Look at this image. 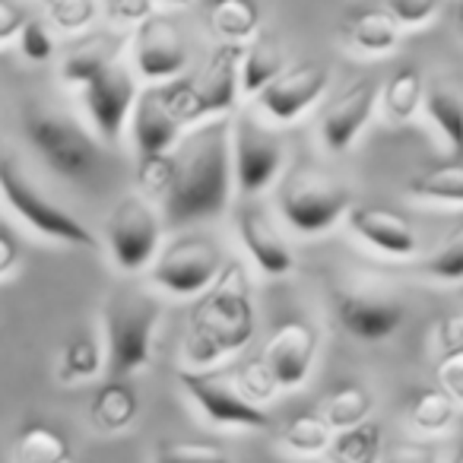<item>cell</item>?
<instances>
[{"label": "cell", "instance_id": "8d00e7d4", "mask_svg": "<svg viewBox=\"0 0 463 463\" xmlns=\"http://www.w3.org/2000/svg\"><path fill=\"white\" fill-rule=\"evenodd\" d=\"M153 463H235L229 450L206 441H162Z\"/></svg>", "mask_w": 463, "mask_h": 463}, {"label": "cell", "instance_id": "f1b7e54d", "mask_svg": "<svg viewBox=\"0 0 463 463\" xmlns=\"http://www.w3.org/2000/svg\"><path fill=\"white\" fill-rule=\"evenodd\" d=\"M353 48L365 54H387L397 48L400 42V26L384 14V10H362L349 20L346 29Z\"/></svg>", "mask_w": 463, "mask_h": 463}, {"label": "cell", "instance_id": "1f68e13d", "mask_svg": "<svg viewBox=\"0 0 463 463\" xmlns=\"http://www.w3.org/2000/svg\"><path fill=\"white\" fill-rule=\"evenodd\" d=\"M422 96H425L422 73H419L416 67H403V71H397L384 83L378 102L384 105L387 118H393V121H410L419 111V105H422Z\"/></svg>", "mask_w": 463, "mask_h": 463}, {"label": "cell", "instance_id": "ee69618b", "mask_svg": "<svg viewBox=\"0 0 463 463\" xmlns=\"http://www.w3.org/2000/svg\"><path fill=\"white\" fill-rule=\"evenodd\" d=\"M381 463H438V448L429 441H400L381 454Z\"/></svg>", "mask_w": 463, "mask_h": 463}, {"label": "cell", "instance_id": "7a4b0ae2", "mask_svg": "<svg viewBox=\"0 0 463 463\" xmlns=\"http://www.w3.org/2000/svg\"><path fill=\"white\" fill-rule=\"evenodd\" d=\"M258 315L251 302V283L239 260H225L219 277L197 296L187 317L184 368H213L241 353L254 340Z\"/></svg>", "mask_w": 463, "mask_h": 463}, {"label": "cell", "instance_id": "e0dca14e", "mask_svg": "<svg viewBox=\"0 0 463 463\" xmlns=\"http://www.w3.org/2000/svg\"><path fill=\"white\" fill-rule=\"evenodd\" d=\"M245 45H219L210 54L200 77H194V105H197V124L210 118H229V111L239 105V61Z\"/></svg>", "mask_w": 463, "mask_h": 463}, {"label": "cell", "instance_id": "c3c4849f", "mask_svg": "<svg viewBox=\"0 0 463 463\" xmlns=\"http://www.w3.org/2000/svg\"><path fill=\"white\" fill-rule=\"evenodd\" d=\"M448 463H463V441L454 448V454H450V460Z\"/></svg>", "mask_w": 463, "mask_h": 463}, {"label": "cell", "instance_id": "30bf717a", "mask_svg": "<svg viewBox=\"0 0 463 463\" xmlns=\"http://www.w3.org/2000/svg\"><path fill=\"white\" fill-rule=\"evenodd\" d=\"M283 140L254 115L232 121V184L245 197L267 191L283 172Z\"/></svg>", "mask_w": 463, "mask_h": 463}, {"label": "cell", "instance_id": "6da1fadb", "mask_svg": "<svg viewBox=\"0 0 463 463\" xmlns=\"http://www.w3.org/2000/svg\"><path fill=\"white\" fill-rule=\"evenodd\" d=\"M175 175L162 197V222L181 225L216 219L232 197V121L210 118L194 124L172 149Z\"/></svg>", "mask_w": 463, "mask_h": 463}, {"label": "cell", "instance_id": "681fc988", "mask_svg": "<svg viewBox=\"0 0 463 463\" xmlns=\"http://www.w3.org/2000/svg\"><path fill=\"white\" fill-rule=\"evenodd\" d=\"M165 7H191V0H162Z\"/></svg>", "mask_w": 463, "mask_h": 463}, {"label": "cell", "instance_id": "9c48e42d", "mask_svg": "<svg viewBox=\"0 0 463 463\" xmlns=\"http://www.w3.org/2000/svg\"><path fill=\"white\" fill-rule=\"evenodd\" d=\"M178 384L194 400L200 416L219 429H248L260 431L270 429V416L264 406H254L251 400L241 397L235 387V378L229 372H213V368H181Z\"/></svg>", "mask_w": 463, "mask_h": 463}, {"label": "cell", "instance_id": "4fadbf2b", "mask_svg": "<svg viewBox=\"0 0 463 463\" xmlns=\"http://www.w3.org/2000/svg\"><path fill=\"white\" fill-rule=\"evenodd\" d=\"M130 140H134L137 156H156L175 149V143L184 134V118L175 102L172 80L168 83H156L137 92L134 109L128 118Z\"/></svg>", "mask_w": 463, "mask_h": 463}, {"label": "cell", "instance_id": "d6a6232c", "mask_svg": "<svg viewBox=\"0 0 463 463\" xmlns=\"http://www.w3.org/2000/svg\"><path fill=\"white\" fill-rule=\"evenodd\" d=\"M372 410H374L372 391H365L362 384H343L327 397L321 416L334 431H343V429H353V425H362L372 416Z\"/></svg>", "mask_w": 463, "mask_h": 463}, {"label": "cell", "instance_id": "bcb514c9", "mask_svg": "<svg viewBox=\"0 0 463 463\" xmlns=\"http://www.w3.org/2000/svg\"><path fill=\"white\" fill-rule=\"evenodd\" d=\"M23 23H26V14L16 7L14 0H0V45L16 42V33L23 29Z\"/></svg>", "mask_w": 463, "mask_h": 463}, {"label": "cell", "instance_id": "7dc6e473", "mask_svg": "<svg viewBox=\"0 0 463 463\" xmlns=\"http://www.w3.org/2000/svg\"><path fill=\"white\" fill-rule=\"evenodd\" d=\"M20 258H23L20 241H16L7 229H0V279H7L10 273L20 267Z\"/></svg>", "mask_w": 463, "mask_h": 463}, {"label": "cell", "instance_id": "f35d334b", "mask_svg": "<svg viewBox=\"0 0 463 463\" xmlns=\"http://www.w3.org/2000/svg\"><path fill=\"white\" fill-rule=\"evenodd\" d=\"M16 45H20V54L29 61V64H48V61L54 58V52H58L52 26L42 20L23 23V29L16 33Z\"/></svg>", "mask_w": 463, "mask_h": 463}, {"label": "cell", "instance_id": "60d3db41", "mask_svg": "<svg viewBox=\"0 0 463 463\" xmlns=\"http://www.w3.org/2000/svg\"><path fill=\"white\" fill-rule=\"evenodd\" d=\"M441 10V0H384V14L397 26H425Z\"/></svg>", "mask_w": 463, "mask_h": 463}, {"label": "cell", "instance_id": "8992f818", "mask_svg": "<svg viewBox=\"0 0 463 463\" xmlns=\"http://www.w3.org/2000/svg\"><path fill=\"white\" fill-rule=\"evenodd\" d=\"M23 134H26L29 146L35 149L42 162L52 168L54 175L67 181H83L102 162V149H99L96 137L73 121L71 115L48 109H33L23 118Z\"/></svg>", "mask_w": 463, "mask_h": 463}, {"label": "cell", "instance_id": "484cf974", "mask_svg": "<svg viewBox=\"0 0 463 463\" xmlns=\"http://www.w3.org/2000/svg\"><path fill=\"white\" fill-rule=\"evenodd\" d=\"M381 454H384V431L374 419L334 431L327 450H324L327 463H381Z\"/></svg>", "mask_w": 463, "mask_h": 463}, {"label": "cell", "instance_id": "e575fe53", "mask_svg": "<svg viewBox=\"0 0 463 463\" xmlns=\"http://www.w3.org/2000/svg\"><path fill=\"white\" fill-rule=\"evenodd\" d=\"M172 175H175V156L168 153H156V156H137V187L146 200L165 197L168 187H172Z\"/></svg>", "mask_w": 463, "mask_h": 463}, {"label": "cell", "instance_id": "603a6c76", "mask_svg": "<svg viewBox=\"0 0 463 463\" xmlns=\"http://www.w3.org/2000/svg\"><path fill=\"white\" fill-rule=\"evenodd\" d=\"M286 52L279 45L277 35L258 33L248 48H241V61H239V86L241 96H258L270 80H277L286 71Z\"/></svg>", "mask_w": 463, "mask_h": 463}, {"label": "cell", "instance_id": "4dcf8cb0", "mask_svg": "<svg viewBox=\"0 0 463 463\" xmlns=\"http://www.w3.org/2000/svg\"><path fill=\"white\" fill-rule=\"evenodd\" d=\"M406 416H410V425L422 435H438V431L450 429L457 416V403L438 387H422L410 397V406H406Z\"/></svg>", "mask_w": 463, "mask_h": 463}, {"label": "cell", "instance_id": "7402d4cb", "mask_svg": "<svg viewBox=\"0 0 463 463\" xmlns=\"http://www.w3.org/2000/svg\"><path fill=\"white\" fill-rule=\"evenodd\" d=\"M140 412V397L130 378H109L90 400V422L102 435H118L130 429Z\"/></svg>", "mask_w": 463, "mask_h": 463}, {"label": "cell", "instance_id": "836d02e7", "mask_svg": "<svg viewBox=\"0 0 463 463\" xmlns=\"http://www.w3.org/2000/svg\"><path fill=\"white\" fill-rule=\"evenodd\" d=\"M330 438H334V429L324 422L321 412H302V416H296V419L286 422L279 441H283V448L292 450V454L317 457V454L327 450Z\"/></svg>", "mask_w": 463, "mask_h": 463}, {"label": "cell", "instance_id": "b9f144b4", "mask_svg": "<svg viewBox=\"0 0 463 463\" xmlns=\"http://www.w3.org/2000/svg\"><path fill=\"white\" fill-rule=\"evenodd\" d=\"M109 16V23L121 29H134L140 26L146 16L156 14V0H99Z\"/></svg>", "mask_w": 463, "mask_h": 463}, {"label": "cell", "instance_id": "d590c367", "mask_svg": "<svg viewBox=\"0 0 463 463\" xmlns=\"http://www.w3.org/2000/svg\"><path fill=\"white\" fill-rule=\"evenodd\" d=\"M422 270L431 279H441V283H460L463 279V225L454 229L448 239L441 241L438 251H431V258H425Z\"/></svg>", "mask_w": 463, "mask_h": 463}, {"label": "cell", "instance_id": "f546056e", "mask_svg": "<svg viewBox=\"0 0 463 463\" xmlns=\"http://www.w3.org/2000/svg\"><path fill=\"white\" fill-rule=\"evenodd\" d=\"M406 191L412 197L438 200V203H463V159L441 162V165H431L425 172L412 175Z\"/></svg>", "mask_w": 463, "mask_h": 463}, {"label": "cell", "instance_id": "74e56055", "mask_svg": "<svg viewBox=\"0 0 463 463\" xmlns=\"http://www.w3.org/2000/svg\"><path fill=\"white\" fill-rule=\"evenodd\" d=\"M232 378H235V387L241 391V397L251 400L254 406H264L267 400H273V397H277V391H279L277 381H273V374L267 372L264 359L245 362V365L232 374Z\"/></svg>", "mask_w": 463, "mask_h": 463}, {"label": "cell", "instance_id": "7c38bea8", "mask_svg": "<svg viewBox=\"0 0 463 463\" xmlns=\"http://www.w3.org/2000/svg\"><path fill=\"white\" fill-rule=\"evenodd\" d=\"M130 58H134V73L149 86L181 77L187 67V45L178 23L168 20L165 14L146 16L140 26L130 29Z\"/></svg>", "mask_w": 463, "mask_h": 463}, {"label": "cell", "instance_id": "3957f363", "mask_svg": "<svg viewBox=\"0 0 463 463\" xmlns=\"http://www.w3.org/2000/svg\"><path fill=\"white\" fill-rule=\"evenodd\" d=\"M162 305L143 289L111 292L105 302V372L109 378H134L153 359V336L159 327Z\"/></svg>", "mask_w": 463, "mask_h": 463}, {"label": "cell", "instance_id": "9a60e30c", "mask_svg": "<svg viewBox=\"0 0 463 463\" xmlns=\"http://www.w3.org/2000/svg\"><path fill=\"white\" fill-rule=\"evenodd\" d=\"M327 86H330L327 67L317 64V61H302V64L286 67L277 80H270L254 96V102H258L264 118H270L277 124H292L327 92Z\"/></svg>", "mask_w": 463, "mask_h": 463}, {"label": "cell", "instance_id": "d4e9b609", "mask_svg": "<svg viewBox=\"0 0 463 463\" xmlns=\"http://www.w3.org/2000/svg\"><path fill=\"white\" fill-rule=\"evenodd\" d=\"M118 61V45L109 35H86L77 45H71L61 58V80L73 90H83L90 80H96L105 67Z\"/></svg>", "mask_w": 463, "mask_h": 463}, {"label": "cell", "instance_id": "f907efd6", "mask_svg": "<svg viewBox=\"0 0 463 463\" xmlns=\"http://www.w3.org/2000/svg\"><path fill=\"white\" fill-rule=\"evenodd\" d=\"M457 29H460V35H463V7H460V14H457Z\"/></svg>", "mask_w": 463, "mask_h": 463}, {"label": "cell", "instance_id": "f6af8a7d", "mask_svg": "<svg viewBox=\"0 0 463 463\" xmlns=\"http://www.w3.org/2000/svg\"><path fill=\"white\" fill-rule=\"evenodd\" d=\"M438 349H441V355L463 349V317L460 315H448L438 324Z\"/></svg>", "mask_w": 463, "mask_h": 463}, {"label": "cell", "instance_id": "44dd1931", "mask_svg": "<svg viewBox=\"0 0 463 463\" xmlns=\"http://www.w3.org/2000/svg\"><path fill=\"white\" fill-rule=\"evenodd\" d=\"M422 105L438 134L448 140L457 159H463V83L454 77H438L425 83Z\"/></svg>", "mask_w": 463, "mask_h": 463}, {"label": "cell", "instance_id": "4316f807", "mask_svg": "<svg viewBox=\"0 0 463 463\" xmlns=\"http://www.w3.org/2000/svg\"><path fill=\"white\" fill-rule=\"evenodd\" d=\"M210 29L225 45H245L260 29V7L254 0H210Z\"/></svg>", "mask_w": 463, "mask_h": 463}, {"label": "cell", "instance_id": "8fae6325", "mask_svg": "<svg viewBox=\"0 0 463 463\" xmlns=\"http://www.w3.org/2000/svg\"><path fill=\"white\" fill-rule=\"evenodd\" d=\"M77 92H80V99H83L86 121L92 124L99 140H105V143L121 140L124 130H128L134 99H137V92H140L137 73L118 58V61H111L96 80H90V83Z\"/></svg>", "mask_w": 463, "mask_h": 463}, {"label": "cell", "instance_id": "52a82bcc", "mask_svg": "<svg viewBox=\"0 0 463 463\" xmlns=\"http://www.w3.org/2000/svg\"><path fill=\"white\" fill-rule=\"evenodd\" d=\"M162 213L143 194H124L105 219V248L121 273H143L162 248Z\"/></svg>", "mask_w": 463, "mask_h": 463}, {"label": "cell", "instance_id": "cb8c5ba5", "mask_svg": "<svg viewBox=\"0 0 463 463\" xmlns=\"http://www.w3.org/2000/svg\"><path fill=\"white\" fill-rule=\"evenodd\" d=\"M73 444L61 429L48 422H26L14 438L10 463H71Z\"/></svg>", "mask_w": 463, "mask_h": 463}, {"label": "cell", "instance_id": "d6986e66", "mask_svg": "<svg viewBox=\"0 0 463 463\" xmlns=\"http://www.w3.org/2000/svg\"><path fill=\"white\" fill-rule=\"evenodd\" d=\"M235 225H239L241 245L251 254V260L258 264L260 273H267V277H286L296 267L283 232L277 229V222H273V216L264 206L245 203L235 213Z\"/></svg>", "mask_w": 463, "mask_h": 463}, {"label": "cell", "instance_id": "83f0119b", "mask_svg": "<svg viewBox=\"0 0 463 463\" xmlns=\"http://www.w3.org/2000/svg\"><path fill=\"white\" fill-rule=\"evenodd\" d=\"M105 372V349L92 334H77L64 343L58 359V378L64 384H80Z\"/></svg>", "mask_w": 463, "mask_h": 463}, {"label": "cell", "instance_id": "ab89813d", "mask_svg": "<svg viewBox=\"0 0 463 463\" xmlns=\"http://www.w3.org/2000/svg\"><path fill=\"white\" fill-rule=\"evenodd\" d=\"M52 23L64 33H80L96 20L99 0H45Z\"/></svg>", "mask_w": 463, "mask_h": 463}, {"label": "cell", "instance_id": "ffe728a7", "mask_svg": "<svg viewBox=\"0 0 463 463\" xmlns=\"http://www.w3.org/2000/svg\"><path fill=\"white\" fill-rule=\"evenodd\" d=\"M349 229L359 235L362 241H368L372 248H378L381 254L391 258H412L419 251V235L400 213L387 210V206L374 203H353L346 210Z\"/></svg>", "mask_w": 463, "mask_h": 463}, {"label": "cell", "instance_id": "5bb4252c", "mask_svg": "<svg viewBox=\"0 0 463 463\" xmlns=\"http://www.w3.org/2000/svg\"><path fill=\"white\" fill-rule=\"evenodd\" d=\"M334 308L346 334L365 343H381L403 324V302L400 296L378 286H340L334 289Z\"/></svg>", "mask_w": 463, "mask_h": 463}, {"label": "cell", "instance_id": "2e32d148", "mask_svg": "<svg viewBox=\"0 0 463 463\" xmlns=\"http://www.w3.org/2000/svg\"><path fill=\"white\" fill-rule=\"evenodd\" d=\"M317 355V330L305 321H286L277 327L270 343L264 346V365L273 374L279 391L302 387L311 374Z\"/></svg>", "mask_w": 463, "mask_h": 463}, {"label": "cell", "instance_id": "7bdbcfd3", "mask_svg": "<svg viewBox=\"0 0 463 463\" xmlns=\"http://www.w3.org/2000/svg\"><path fill=\"white\" fill-rule=\"evenodd\" d=\"M435 374H438V391L448 393L454 403H463V349L441 355Z\"/></svg>", "mask_w": 463, "mask_h": 463}, {"label": "cell", "instance_id": "ac0fdd59", "mask_svg": "<svg viewBox=\"0 0 463 463\" xmlns=\"http://www.w3.org/2000/svg\"><path fill=\"white\" fill-rule=\"evenodd\" d=\"M381 86L374 80H355L346 92L334 99L321 115V140L330 153H346L374 115Z\"/></svg>", "mask_w": 463, "mask_h": 463}, {"label": "cell", "instance_id": "ba28073f", "mask_svg": "<svg viewBox=\"0 0 463 463\" xmlns=\"http://www.w3.org/2000/svg\"><path fill=\"white\" fill-rule=\"evenodd\" d=\"M222 264V248L213 239L178 235L168 245H162L156 260L149 264V283H153V289L172 298H197L219 277Z\"/></svg>", "mask_w": 463, "mask_h": 463}, {"label": "cell", "instance_id": "5b68a950", "mask_svg": "<svg viewBox=\"0 0 463 463\" xmlns=\"http://www.w3.org/2000/svg\"><path fill=\"white\" fill-rule=\"evenodd\" d=\"M0 200L20 219L23 225L42 235L48 241L58 245L83 248V251H96L99 235L77 219L71 210H64L61 203H54L39 184L26 175V168L20 165V159L14 156H0Z\"/></svg>", "mask_w": 463, "mask_h": 463}, {"label": "cell", "instance_id": "277c9868", "mask_svg": "<svg viewBox=\"0 0 463 463\" xmlns=\"http://www.w3.org/2000/svg\"><path fill=\"white\" fill-rule=\"evenodd\" d=\"M279 175L283 178L277 184V206L286 222L302 235L334 229L353 206L349 187L317 162H296Z\"/></svg>", "mask_w": 463, "mask_h": 463}]
</instances>
